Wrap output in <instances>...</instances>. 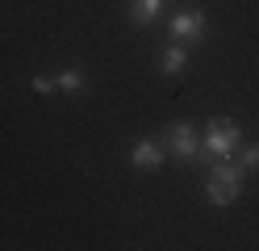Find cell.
<instances>
[{
  "instance_id": "obj_4",
  "label": "cell",
  "mask_w": 259,
  "mask_h": 251,
  "mask_svg": "<svg viewBox=\"0 0 259 251\" xmlns=\"http://www.w3.org/2000/svg\"><path fill=\"white\" fill-rule=\"evenodd\" d=\"M171 33H176V42H201L205 38V13H180V17H171Z\"/></svg>"
},
{
  "instance_id": "obj_7",
  "label": "cell",
  "mask_w": 259,
  "mask_h": 251,
  "mask_svg": "<svg viewBox=\"0 0 259 251\" xmlns=\"http://www.w3.org/2000/svg\"><path fill=\"white\" fill-rule=\"evenodd\" d=\"M205 193H209V201H213V205H234V201H238V184H222V180L209 176Z\"/></svg>"
},
{
  "instance_id": "obj_6",
  "label": "cell",
  "mask_w": 259,
  "mask_h": 251,
  "mask_svg": "<svg viewBox=\"0 0 259 251\" xmlns=\"http://www.w3.org/2000/svg\"><path fill=\"white\" fill-rule=\"evenodd\" d=\"M184 63H188V42H171L163 55H159V71L163 76H180Z\"/></svg>"
},
{
  "instance_id": "obj_2",
  "label": "cell",
  "mask_w": 259,
  "mask_h": 251,
  "mask_svg": "<svg viewBox=\"0 0 259 251\" xmlns=\"http://www.w3.org/2000/svg\"><path fill=\"white\" fill-rule=\"evenodd\" d=\"M167 142H171V155L176 159H197L201 155V138H197V126H192V122H176L171 134H167Z\"/></svg>"
},
{
  "instance_id": "obj_1",
  "label": "cell",
  "mask_w": 259,
  "mask_h": 251,
  "mask_svg": "<svg viewBox=\"0 0 259 251\" xmlns=\"http://www.w3.org/2000/svg\"><path fill=\"white\" fill-rule=\"evenodd\" d=\"M205 147V155H213V159H230V155H238L242 151V130H238V122H226V117H218V122H209V130H205V138H201Z\"/></svg>"
},
{
  "instance_id": "obj_5",
  "label": "cell",
  "mask_w": 259,
  "mask_h": 251,
  "mask_svg": "<svg viewBox=\"0 0 259 251\" xmlns=\"http://www.w3.org/2000/svg\"><path fill=\"white\" fill-rule=\"evenodd\" d=\"M163 9H167V0H130V21L134 25H155L159 17H163Z\"/></svg>"
},
{
  "instance_id": "obj_9",
  "label": "cell",
  "mask_w": 259,
  "mask_h": 251,
  "mask_svg": "<svg viewBox=\"0 0 259 251\" xmlns=\"http://www.w3.org/2000/svg\"><path fill=\"white\" fill-rule=\"evenodd\" d=\"M55 88H63V92H79V88H84V71H79V67L59 71V76H55Z\"/></svg>"
},
{
  "instance_id": "obj_8",
  "label": "cell",
  "mask_w": 259,
  "mask_h": 251,
  "mask_svg": "<svg viewBox=\"0 0 259 251\" xmlns=\"http://www.w3.org/2000/svg\"><path fill=\"white\" fill-rule=\"evenodd\" d=\"M242 172H247L242 163H230V159H222V163L213 167V180H222V184H238V189H242Z\"/></svg>"
},
{
  "instance_id": "obj_3",
  "label": "cell",
  "mask_w": 259,
  "mask_h": 251,
  "mask_svg": "<svg viewBox=\"0 0 259 251\" xmlns=\"http://www.w3.org/2000/svg\"><path fill=\"white\" fill-rule=\"evenodd\" d=\"M163 163V147H159L155 138H138L134 147H130V167H138V172H151V167Z\"/></svg>"
},
{
  "instance_id": "obj_11",
  "label": "cell",
  "mask_w": 259,
  "mask_h": 251,
  "mask_svg": "<svg viewBox=\"0 0 259 251\" xmlns=\"http://www.w3.org/2000/svg\"><path fill=\"white\" fill-rule=\"evenodd\" d=\"M29 84H34V92H51V88H55V80H51V76H34Z\"/></svg>"
},
{
  "instance_id": "obj_10",
  "label": "cell",
  "mask_w": 259,
  "mask_h": 251,
  "mask_svg": "<svg viewBox=\"0 0 259 251\" xmlns=\"http://www.w3.org/2000/svg\"><path fill=\"white\" fill-rule=\"evenodd\" d=\"M242 167H259V147H247L242 151V159H238Z\"/></svg>"
}]
</instances>
